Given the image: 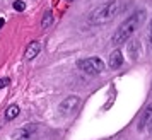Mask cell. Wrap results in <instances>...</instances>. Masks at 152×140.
Returning a JSON list of instances; mask_svg holds the SVG:
<instances>
[{"instance_id": "6da1fadb", "label": "cell", "mask_w": 152, "mask_h": 140, "mask_svg": "<svg viewBox=\"0 0 152 140\" xmlns=\"http://www.w3.org/2000/svg\"><path fill=\"white\" fill-rule=\"evenodd\" d=\"M142 21H144V10H138V12H135L133 15H130V17L116 29V33L111 38V43H113V44H121V43H125L135 31H137V28L140 26Z\"/></svg>"}, {"instance_id": "7a4b0ae2", "label": "cell", "mask_w": 152, "mask_h": 140, "mask_svg": "<svg viewBox=\"0 0 152 140\" xmlns=\"http://www.w3.org/2000/svg\"><path fill=\"white\" fill-rule=\"evenodd\" d=\"M121 10V5L120 2H108L101 7H97L92 10V14L89 15V22L94 24V26H103V24H108L111 22Z\"/></svg>"}, {"instance_id": "3957f363", "label": "cell", "mask_w": 152, "mask_h": 140, "mask_svg": "<svg viewBox=\"0 0 152 140\" xmlns=\"http://www.w3.org/2000/svg\"><path fill=\"white\" fill-rule=\"evenodd\" d=\"M77 67L82 70V72L89 74V75H97V74H101V72L104 70V62L99 60V58H96V56H92V58L79 60Z\"/></svg>"}, {"instance_id": "277c9868", "label": "cell", "mask_w": 152, "mask_h": 140, "mask_svg": "<svg viewBox=\"0 0 152 140\" xmlns=\"http://www.w3.org/2000/svg\"><path fill=\"white\" fill-rule=\"evenodd\" d=\"M36 132H38V125L29 123V125H24L19 130H15L12 135V140H34Z\"/></svg>"}, {"instance_id": "5b68a950", "label": "cell", "mask_w": 152, "mask_h": 140, "mask_svg": "<svg viewBox=\"0 0 152 140\" xmlns=\"http://www.w3.org/2000/svg\"><path fill=\"white\" fill-rule=\"evenodd\" d=\"M80 104V99L77 98V96H69V98H65V101L60 103L58 106V113L60 114H69V113L75 111L77 108Z\"/></svg>"}, {"instance_id": "8992f818", "label": "cell", "mask_w": 152, "mask_h": 140, "mask_svg": "<svg viewBox=\"0 0 152 140\" xmlns=\"http://www.w3.org/2000/svg\"><path fill=\"white\" fill-rule=\"evenodd\" d=\"M39 51H41V43L39 41H31L28 46H26L24 58H26V60H34L36 56L39 55Z\"/></svg>"}, {"instance_id": "52a82bcc", "label": "cell", "mask_w": 152, "mask_h": 140, "mask_svg": "<svg viewBox=\"0 0 152 140\" xmlns=\"http://www.w3.org/2000/svg\"><path fill=\"white\" fill-rule=\"evenodd\" d=\"M152 123V104L147 106V109L142 113L140 121H138V130H144L145 126H149Z\"/></svg>"}, {"instance_id": "ba28073f", "label": "cell", "mask_w": 152, "mask_h": 140, "mask_svg": "<svg viewBox=\"0 0 152 140\" xmlns=\"http://www.w3.org/2000/svg\"><path fill=\"white\" fill-rule=\"evenodd\" d=\"M123 65V53L120 50H115L110 55V67L111 69H120Z\"/></svg>"}, {"instance_id": "9c48e42d", "label": "cell", "mask_w": 152, "mask_h": 140, "mask_svg": "<svg viewBox=\"0 0 152 140\" xmlns=\"http://www.w3.org/2000/svg\"><path fill=\"white\" fill-rule=\"evenodd\" d=\"M19 113H21L19 106H17V104H10L7 109H5V118H7V120H14V118L19 116Z\"/></svg>"}, {"instance_id": "30bf717a", "label": "cell", "mask_w": 152, "mask_h": 140, "mask_svg": "<svg viewBox=\"0 0 152 140\" xmlns=\"http://www.w3.org/2000/svg\"><path fill=\"white\" fill-rule=\"evenodd\" d=\"M53 24V14L51 12H45V15H43V21H41V28H45V29H48L50 26Z\"/></svg>"}, {"instance_id": "8fae6325", "label": "cell", "mask_w": 152, "mask_h": 140, "mask_svg": "<svg viewBox=\"0 0 152 140\" xmlns=\"http://www.w3.org/2000/svg\"><path fill=\"white\" fill-rule=\"evenodd\" d=\"M14 9L15 10H24V9H26V4L21 2V0H15L14 2Z\"/></svg>"}, {"instance_id": "7c38bea8", "label": "cell", "mask_w": 152, "mask_h": 140, "mask_svg": "<svg viewBox=\"0 0 152 140\" xmlns=\"http://www.w3.org/2000/svg\"><path fill=\"white\" fill-rule=\"evenodd\" d=\"M9 84H10V79H7V77L0 79V89H2V87H7Z\"/></svg>"}, {"instance_id": "4fadbf2b", "label": "cell", "mask_w": 152, "mask_h": 140, "mask_svg": "<svg viewBox=\"0 0 152 140\" xmlns=\"http://www.w3.org/2000/svg\"><path fill=\"white\" fill-rule=\"evenodd\" d=\"M4 24H5V21H4V19L0 17V29H2V26H4Z\"/></svg>"}, {"instance_id": "5bb4252c", "label": "cell", "mask_w": 152, "mask_h": 140, "mask_svg": "<svg viewBox=\"0 0 152 140\" xmlns=\"http://www.w3.org/2000/svg\"><path fill=\"white\" fill-rule=\"evenodd\" d=\"M151 41H152V19H151Z\"/></svg>"}]
</instances>
